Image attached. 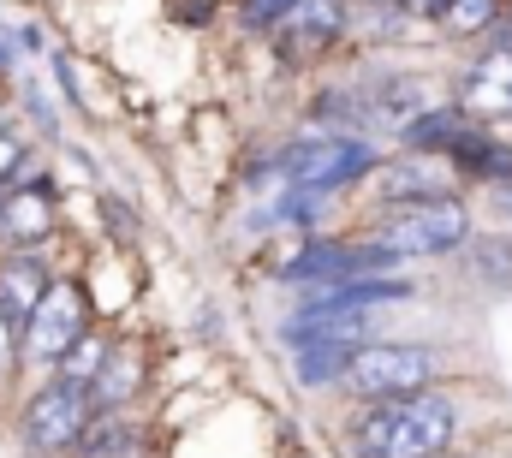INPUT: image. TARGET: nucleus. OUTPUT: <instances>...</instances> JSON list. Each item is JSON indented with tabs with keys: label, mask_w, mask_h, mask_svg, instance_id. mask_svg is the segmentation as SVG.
I'll return each mask as SVG.
<instances>
[{
	"label": "nucleus",
	"mask_w": 512,
	"mask_h": 458,
	"mask_svg": "<svg viewBox=\"0 0 512 458\" xmlns=\"http://www.w3.org/2000/svg\"><path fill=\"white\" fill-rule=\"evenodd\" d=\"M24 167H30V155H24V143H18L12 131H0V191H6V185H12V179L24 173Z\"/></svg>",
	"instance_id": "21"
},
{
	"label": "nucleus",
	"mask_w": 512,
	"mask_h": 458,
	"mask_svg": "<svg viewBox=\"0 0 512 458\" xmlns=\"http://www.w3.org/2000/svg\"><path fill=\"white\" fill-rule=\"evenodd\" d=\"M137 381H143V357H137V345H114L108 363H102V375L90 381V405H96V417H114L120 405H131Z\"/></svg>",
	"instance_id": "11"
},
{
	"label": "nucleus",
	"mask_w": 512,
	"mask_h": 458,
	"mask_svg": "<svg viewBox=\"0 0 512 458\" xmlns=\"http://www.w3.org/2000/svg\"><path fill=\"white\" fill-rule=\"evenodd\" d=\"M316 125H328V131H358V114H352V96H340V90H322L316 96Z\"/></svg>",
	"instance_id": "18"
},
{
	"label": "nucleus",
	"mask_w": 512,
	"mask_h": 458,
	"mask_svg": "<svg viewBox=\"0 0 512 458\" xmlns=\"http://www.w3.org/2000/svg\"><path fill=\"white\" fill-rule=\"evenodd\" d=\"M90 417H96L90 387L54 375L48 387H36V393L24 399V411H18V441H24V453H42V458L72 453V447L84 441Z\"/></svg>",
	"instance_id": "5"
},
{
	"label": "nucleus",
	"mask_w": 512,
	"mask_h": 458,
	"mask_svg": "<svg viewBox=\"0 0 512 458\" xmlns=\"http://www.w3.org/2000/svg\"><path fill=\"white\" fill-rule=\"evenodd\" d=\"M465 262H471V274H477L483 286H495V292L512 286V238H471Z\"/></svg>",
	"instance_id": "17"
},
{
	"label": "nucleus",
	"mask_w": 512,
	"mask_h": 458,
	"mask_svg": "<svg viewBox=\"0 0 512 458\" xmlns=\"http://www.w3.org/2000/svg\"><path fill=\"white\" fill-rule=\"evenodd\" d=\"M108 351H114V345L102 340V334H90V328H84L78 340L66 345V357L54 363V375H60V381H78V387H90V381L102 375V363H108Z\"/></svg>",
	"instance_id": "16"
},
{
	"label": "nucleus",
	"mask_w": 512,
	"mask_h": 458,
	"mask_svg": "<svg viewBox=\"0 0 512 458\" xmlns=\"http://www.w3.org/2000/svg\"><path fill=\"white\" fill-rule=\"evenodd\" d=\"M84 328H90V304H84V292H78L72 280H54L48 298L24 316V363L54 369V363L66 357V345L78 340Z\"/></svg>",
	"instance_id": "6"
},
{
	"label": "nucleus",
	"mask_w": 512,
	"mask_h": 458,
	"mask_svg": "<svg viewBox=\"0 0 512 458\" xmlns=\"http://www.w3.org/2000/svg\"><path fill=\"white\" fill-rule=\"evenodd\" d=\"M459 435V405L447 393H411V399H364L358 423L346 429L352 458H441Z\"/></svg>",
	"instance_id": "1"
},
{
	"label": "nucleus",
	"mask_w": 512,
	"mask_h": 458,
	"mask_svg": "<svg viewBox=\"0 0 512 458\" xmlns=\"http://www.w3.org/2000/svg\"><path fill=\"white\" fill-rule=\"evenodd\" d=\"M459 108L471 119H512V48L483 54V60L459 78Z\"/></svg>",
	"instance_id": "9"
},
{
	"label": "nucleus",
	"mask_w": 512,
	"mask_h": 458,
	"mask_svg": "<svg viewBox=\"0 0 512 458\" xmlns=\"http://www.w3.org/2000/svg\"><path fill=\"white\" fill-rule=\"evenodd\" d=\"M495 203L512 215V173H507V179H495Z\"/></svg>",
	"instance_id": "22"
},
{
	"label": "nucleus",
	"mask_w": 512,
	"mask_h": 458,
	"mask_svg": "<svg viewBox=\"0 0 512 458\" xmlns=\"http://www.w3.org/2000/svg\"><path fill=\"white\" fill-rule=\"evenodd\" d=\"M292 6L298 0H239V18H245V30H274Z\"/></svg>",
	"instance_id": "20"
},
{
	"label": "nucleus",
	"mask_w": 512,
	"mask_h": 458,
	"mask_svg": "<svg viewBox=\"0 0 512 458\" xmlns=\"http://www.w3.org/2000/svg\"><path fill=\"white\" fill-rule=\"evenodd\" d=\"M399 6H405V12H429V18L441 12V0H399Z\"/></svg>",
	"instance_id": "23"
},
{
	"label": "nucleus",
	"mask_w": 512,
	"mask_h": 458,
	"mask_svg": "<svg viewBox=\"0 0 512 458\" xmlns=\"http://www.w3.org/2000/svg\"><path fill=\"white\" fill-rule=\"evenodd\" d=\"M346 24H352L346 0H298L268 36H274V54H280L286 66H316V60H328V48L346 36Z\"/></svg>",
	"instance_id": "7"
},
{
	"label": "nucleus",
	"mask_w": 512,
	"mask_h": 458,
	"mask_svg": "<svg viewBox=\"0 0 512 458\" xmlns=\"http://www.w3.org/2000/svg\"><path fill=\"white\" fill-rule=\"evenodd\" d=\"M376 238L399 256H447V250L471 244V209L459 197H447V191L411 197V203H393L376 221Z\"/></svg>",
	"instance_id": "3"
},
{
	"label": "nucleus",
	"mask_w": 512,
	"mask_h": 458,
	"mask_svg": "<svg viewBox=\"0 0 512 458\" xmlns=\"http://www.w3.org/2000/svg\"><path fill=\"white\" fill-rule=\"evenodd\" d=\"M376 191H382V203H411V197H435V179H429V167H423V155H405V161H393V167H376Z\"/></svg>",
	"instance_id": "15"
},
{
	"label": "nucleus",
	"mask_w": 512,
	"mask_h": 458,
	"mask_svg": "<svg viewBox=\"0 0 512 458\" xmlns=\"http://www.w3.org/2000/svg\"><path fill=\"white\" fill-rule=\"evenodd\" d=\"M435 351L429 345H411V340H370L358 345V357L346 363L340 387L352 399H411L435 381Z\"/></svg>",
	"instance_id": "4"
},
{
	"label": "nucleus",
	"mask_w": 512,
	"mask_h": 458,
	"mask_svg": "<svg viewBox=\"0 0 512 458\" xmlns=\"http://www.w3.org/2000/svg\"><path fill=\"white\" fill-rule=\"evenodd\" d=\"M72 453L78 458H143V435H137V423H126L120 411L114 417H90V429H84V441Z\"/></svg>",
	"instance_id": "13"
},
{
	"label": "nucleus",
	"mask_w": 512,
	"mask_h": 458,
	"mask_svg": "<svg viewBox=\"0 0 512 458\" xmlns=\"http://www.w3.org/2000/svg\"><path fill=\"white\" fill-rule=\"evenodd\" d=\"M501 18H507V0H441V12H435V24L447 36H489Z\"/></svg>",
	"instance_id": "14"
},
{
	"label": "nucleus",
	"mask_w": 512,
	"mask_h": 458,
	"mask_svg": "<svg viewBox=\"0 0 512 458\" xmlns=\"http://www.w3.org/2000/svg\"><path fill=\"white\" fill-rule=\"evenodd\" d=\"M376 167H382V155H376L358 131H316V137L280 149L286 185H292V191H316V197H334V191L370 179Z\"/></svg>",
	"instance_id": "2"
},
{
	"label": "nucleus",
	"mask_w": 512,
	"mask_h": 458,
	"mask_svg": "<svg viewBox=\"0 0 512 458\" xmlns=\"http://www.w3.org/2000/svg\"><path fill=\"white\" fill-rule=\"evenodd\" d=\"M18 363H24V322L0 304V381H6Z\"/></svg>",
	"instance_id": "19"
},
{
	"label": "nucleus",
	"mask_w": 512,
	"mask_h": 458,
	"mask_svg": "<svg viewBox=\"0 0 512 458\" xmlns=\"http://www.w3.org/2000/svg\"><path fill=\"white\" fill-rule=\"evenodd\" d=\"M54 227V191L48 179H30V167L0 191V238L12 244H42Z\"/></svg>",
	"instance_id": "8"
},
{
	"label": "nucleus",
	"mask_w": 512,
	"mask_h": 458,
	"mask_svg": "<svg viewBox=\"0 0 512 458\" xmlns=\"http://www.w3.org/2000/svg\"><path fill=\"white\" fill-rule=\"evenodd\" d=\"M364 114L376 119V125H393V131H405V125H411L417 114H429V96H423V84H417V78H382V84L370 90Z\"/></svg>",
	"instance_id": "12"
},
{
	"label": "nucleus",
	"mask_w": 512,
	"mask_h": 458,
	"mask_svg": "<svg viewBox=\"0 0 512 458\" xmlns=\"http://www.w3.org/2000/svg\"><path fill=\"white\" fill-rule=\"evenodd\" d=\"M48 286H54V274H48L42 250L18 244V250H6V256H0V304H6L18 322H24V316L48 298Z\"/></svg>",
	"instance_id": "10"
}]
</instances>
